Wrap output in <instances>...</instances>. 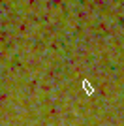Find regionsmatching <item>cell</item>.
Returning a JSON list of instances; mask_svg holds the SVG:
<instances>
[{
	"label": "cell",
	"instance_id": "1",
	"mask_svg": "<svg viewBox=\"0 0 124 126\" xmlns=\"http://www.w3.org/2000/svg\"><path fill=\"white\" fill-rule=\"evenodd\" d=\"M83 89H85V92H87V94H90V96L94 94V89H92V87H90V83H88L87 79L83 81Z\"/></svg>",
	"mask_w": 124,
	"mask_h": 126
}]
</instances>
